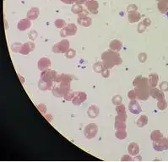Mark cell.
I'll list each match as a JSON object with an SVG mask.
<instances>
[{
	"label": "cell",
	"mask_w": 168,
	"mask_h": 162,
	"mask_svg": "<svg viewBox=\"0 0 168 162\" xmlns=\"http://www.w3.org/2000/svg\"><path fill=\"white\" fill-rule=\"evenodd\" d=\"M109 48L113 50V51H116V52H118L120 51L122 48V42L118 40V39H114L112 41H111V42L109 43Z\"/></svg>",
	"instance_id": "20"
},
{
	"label": "cell",
	"mask_w": 168,
	"mask_h": 162,
	"mask_svg": "<svg viewBox=\"0 0 168 162\" xmlns=\"http://www.w3.org/2000/svg\"><path fill=\"white\" fill-rule=\"evenodd\" d=\"M75 2H76V0H74V3H75Z\"/></svg>",
	"instance_id": "53"
},
{
	"label": "cell",
	"mask_w": 168,
	"mask_h": 162,
	"mask_svg": "<svg viewBox=\"0 0 168 162\" xmlns=\"http://www.w3.org/2000/svg\"><path fill=\"white\" fill-rule=\"evenodd\" d=\"M98 132V127L95 123H90L88 124L85 129H84V134L87 139H92L94 138Z\"/></svg>",
	"instance_id": "6"
},
{
	"label": "cell",
	"mask_w": 168,
	"mask_h": 162,
	"mask_svg": "<svg viewBox=\"0 0 168 162\" xmlns=\"http://www.w3.org/2000/svg\"><path fill=\"white\" fill-rule=\"evenodd\" d=\"M137 9H138V7H137V5H135V4H129V5L127 7V13L133 12V11H137Z\"/></svg>",
	"instance_id": "44"
},
{
	"label": "cell",
	"mask_w": 168,
	"mask_h": 162,
	"mask_svg": "<svg viewBox=\"0 0 168 162\" xmlns=\"http://www.w3.org/2000/svg\"><path fill=\"white\" fill-rule=\"evenodd\" d=\"M75 94H76V92H73V91L70 89V90L64 96V99L67 100V101H72L73 99H74L75 96Z\"/></svg>",
	"instance_id": "36"
},
{
	"label": "cell",
	"mask_w": 168,
	"mask_h": 162,
	"mask_svg": "<svg viewBox=\"0 0 168 162\" xmlns=\"http://www.w3.org/2000/svg\"><path fill=\"white\" fill-rule=\"evenodd\" d=\"M99 113H100V109H99L98 106L96 105H91L88 109H87V115L91 118V119H95L99 115Z\"/></svg>",
	"instance_id": "16"
},
{
	"label": "cell",
	"mask_w": 168,
	"mask_h": 162,
	"mask_svg": "<svg viewBox=\"0 0 168 162\" xmlns=\"http://www.w3.org/2000/svg\"><path fill=\"white\" fill-rule=\"evenodd\" d=\"M22 46H23V44L20 43V42H14L12 44L11 49L14 53H20L21 48H22Z\"/></svg>",
	"instance_id": "33"
},
{
	"label": "cell",
	"mask_w": 168,
	"mask_h": 162,
	"mask_svg": "<svg viewBox=\"0 0 168 162\" xmlns=\"http://www.w3.org/2000/svg\"><path fill=\"white\" fill-rule=\"evenodd\" d=\"M146 28H147V26L141 21V22H139V25H138V32H139V33H143V32L146 30Z\"/></svg>",
	"instance_id": "40"
},
{
	"label": "cell",
	"mask_w": 168,
	"mask_h": 162,
	"mask_svg": "<svg viewBox=\"0 0 168 162\" xmlns=\"http://www.w3.org/2000/svg\"><path fill=\"white\" fill-rule=\"evenodd\" d=\"M37 66H38V69L41 72L46 71L47 69H49L50 66H51V60H49L48 58H46V57L41 58L40 60H38Z\"/></svg>",
	"instance_id": "11"
},
{
	"label": "cell",
	"mask_w": 168,
	"mask_h": 162,
	"mask_svg": "<svg viewBox=\"0 0 168 162\" xmlns=\"http://www.w3.org/2000/svg\"><path fill=\"white\" fill-rule=\"evenodd\" d=\"M147 54L145 53H140V54L138 55V60L140 63H145V61L147 60Z\"/></svg>",
	"instance_id": "39"
},
{
	"label": "cell",
	"mask_w": 168,
	"mask_h": 162,
	"mask_svg": "<svg viewBox=\"0 0 168 162\" xmlns=\"http://www.w3.org/2000/svg\"><path fill=\"white\" fill-rule=\"evenodd\" d=\"M37 109H39V111L41 112V114H45L46 112V106L43 104H37Z\"/></svg>",
	"instance_id": "43"
},
{
	"label": "cell",
	"mask_w": 168,
	"mask_h": 162,
	"mask_svg": "<svg viewBox=\"0 0 168 162\" xmlns=\"http://www.w3.org/2000/svg\"><path fill=\"white\" fill-rule=\"evenodd\" d=\"M61 2L65 4H74V0H61Z\"/></svg>",
	"instance_id": "48"
},
{
	"label": "cell",
	"mask_w": 168,
	"mask_h": 162,
	"mask_svg": "<svg viewBox=\"0 0 168 162\" xmlns=\"http://www.w3.org/2000/svg\"><path fill=\"white\" fill-rule=\"evenodd\" d=\"M87 99V94L84 92H76V94L75 98L73 99L72 103L75 105H80L81 104L84 102H85V100Z\"/></svg>",
	"instance_id": "10"
},
{
	"label": "cell",
	"mask_w": 168,
	"mask_h": 162,
	"mask_svg": "<svg viewBox=\"0 0 168 162\" xmlns=\"http://www.w3.org/2000/svg\"><path fill=\"white\" fill-rule=\"evenodd\" d=\"M88 15H89V10L84 9L78 15V16H79V18H85V17H87V16H88Z\"/></svg>",
	"instance_id": "45"
},
{
	"label": "cell",
	"mask_w": 168,
	"mask_h": 162,
	"mask_svg": "<svg viewBox=\"0 0 168 162\" xmlns=\"http://www.w3.org/2000/svg\"><path fill=\"white\" fill-rule=\"evenodd\" d=\"M148 80H149V83L151 88H156L158 84L159 77L156 73H152L148 77Z\"/></svg>",
	"instance_id": "23"
},
{
	"label": "cell",
	"mask_w": 168,
	"mask_h": 162,
	"mask_svg": "<svg viewBox=\"0 0 168 162\" xmlns=\"http://www.w3.org/2000/svg\"><path fill=\"white\" fill-rule=\"evenodd\" d=\"M77 32V26L73 23L68 24L65 27L62 28L60 31V36L66 37L67 36H74Z\"/></svg>",
	"instance_id": "7"
},
{
	"label": "cell",
	"mask_w": 168,
	"mask_h": 162,
	"mask_svg": "<svg viewBox=\"0 0 168 162\" xmlns=\"http://www.w3.org/2000/svg\"><path fill=\"white\" fill-rule=\"evenodd\" d=\"M153 148L156 151L161 152L168 150V140L167 138H162L153 143Z\"/></svg>",
	"instance_id": "8"
},
{
	"label": "cell",
	"mask_w": 168,
	"mask_h": 162,
	"mask_svg": "<svg viewBox=\"0 0 168 162\" xmlns=\"http://www.w3.org/2000/svg\"><path fill=\"white\" fill-rule=\"evenodd\" d=\"M83 9H84V8L82 7V5H80V4H75L72 6V8H71V11L74 13V14H77V15H79Z\"/></svg>",
	"instance_id": "34"
},
{
	"label": "cell",
	"mask_w": 168,
	"mask_h": 162,
	"mask_svg": "<svg viewBox=\"0 0 168 162\" xmlns=\"http://www.w3.org/2000/svg\"><path fill=\"white\" fill-rule=\"evenodd\" d=\"M101 60L104 62L106 67L108 69L112 68L115 66H119L122 63V58L120 57L119 54L112 49L106 50L101 54Z\"/></svg>",
	"instance_id": "2"
},
{
	"label": "cell",
	"mask_w": 168,
	"mask_h": 162,
	"mask_svg": "<svg viewBox=\"0 0 168 162\" xmlns=\"http://www.w3.org/2000/svg\"><path fill=\"white\" fill-rule=\"evenodd\" d=\"M158 1H159V0H158Z\"/></svg>",
	"instance_id": "55"
},
{
	"label": "cell",
	"mask_w": 168,
	"mask_h": 162,
	"mask_svg": "<svg viewBox=\"0 0 168 162\" xmlns=\"http://www.w3.org/2000/svg\"><path fill=\"white\" fill-rule=\"evenodd\" d=\"M70 49V41L68 39H63L53 45L52 51L55 54H65Z\"/></svg>",
	"instance_id": "5"
},
{
	"label": "cell",
	"mask_w": 168,
	"mask_h": 162,
	"mask_svg": "<svg viewBox=\"0 0 168 162\" xmlns=\"http://www.w3.org/2000/svg\"><path fill=\"white\" fill-rule=\"evenodd\" d=\"M150 96L152 97L153 99H156L157 100H161V99H165L164 92L161 90L160 88H151Z\"/></svg>",
	"instance_id": "13"
},
{
	"label": "cell",
	"mask_w": 168,
	"mask_h": 162,
	"mask_svg": "<svg viewBox=\"0 0 168 162\" xmlns=\"http://www.w3.org/2000/svg\"><path fill=\"white\" fill-rule=\"evenodd\" d=\"M122 98L121 95H119V94H116V95H114V96L112 97V104H114V105H119V104H122Z\"/></svg>",
	"instance_id": "32"
},
{
	"label": "cell",
	"mask_w": 168,
	"mask_h": 162,
	"mask_svg": "<svg viewBox=\"0 0 168 162\" xmlns=\"http://www.w3.org/2000/svg\"><path fill=\"white\" fill-rule=\"evenodd\" d=\"M40 14V9L37 7H33L30 9L29 11L26 14V18H28L30 20H34L39 16Z\"/></svg>",
	"instance_id": "18"
},
{
	"label": "cell",
	"mask_w": 168,
	"mask_h": 162,
	"mask_svg": "<svg viewBox=\"0 0 168 162\" xmlns=\"http://www.w3.org/2000/svg\"><path fill=\"white\" fill-rule=\"evenodd\" d=\"M73 79H76L75 76L72 75H68V74H61L58 76L57 80L55 82H71V81Z\"/></svg>",
	"instance_id": "21"
},
{
	"label": "cell",
	"mask_w": 168,
	"mask_h": 162,
	"mask_svg": "<svg viewBox=\"0 0 168 162\" xmlns=\"http://www.w3.org/2000/svg\"><path fill=\"white\" fill-rule=\"evenodd\" d=\"M106 68V67L105 66L103 61L102 62L101 61H98V62H96V63H95L93 65V71L95 72H96V73H101Z\"/></svg>",
	"instance_id": "26"
},
{
	"label": "cell",
	"mask_w": 168,
	"mask_h": 162,
	"mask_svg": "<svg viewBox=\"0 0 168 162\" xmlns=\"http://www.w3.org/2000/svg\"><path fill=\"white\" fill-rule=\"evenodd\" d=\"M34 49H35V43L33 42H27L24 43L20 53L23 54V55H27L31 51H33Z\"/></svg>",
	"instance_id": "14"
},
{
	"label": "cell",
	"mask_w": 168,
	"mask_h": 162,
	"mask_svg": "<svg viewBox=\"0 0 168 162\" xmlns=\"http://www.w3.org/2000/svg\"><path fill=\"white\" fill-rule=\"evenodd\" d=\"M75 4L82 5V4H85V0H76Z\"/></svg>",
	"instance_id": "50"
},
{
	"label": "cell",
	"mask_w": 168,
	"mask_h": 162,
	"mask_svg": "<svg viewBox=\"0 0 168 162\" xmlns=\"http://www.w3.org/2000/svg\"><path fill=\"white\" fill-rule=\"evenodd\" d=\"M133 85L134 86V91L138 99L147 100L149 99L151 87L150 86L148 78L138 76L133 80Z\"/></svg>",
	"instance_id": "1"
},
{
	"label": "cell",
	"mask_w": 168,
	"mask_h": 162,
	"mask_svg": "<svg viewBox=\"0 0 168 162\" xmlns=\"http://www.w3.org/2000/svg\"><path fill=\"white\" fill-rule=\"evenodd\" d=\"M78 24L82 26H85V27H88L90 26L92 24V20L90 17H85V18H78L77 20Z\"/></svg>",
	"instance_id": "27"
},
{
	"label": "cell",
	"mask_w": 168,
	"mask_h": 162,
	"mask_svg": "<svg viewBox=\"0 0 168 162\" xmlns=\"http://www.w3.org/2000/svg\"><path fill=\"white\" fill-rule=\"evenodd\" d=\"M85 4L87 7V9L89 10V12L94 14V15L98 14L99 4L96 0H85Z\"/></svg>",
	"instance_id": "9"
},
{
	"label": "cell",
	"mask_w": 168,
	"mask_h": 162,
	"mask_svg": "<svg viewBox=\"0 0 168 162\" xmlns=\"http://www.w3.org/2000/svg\"><path fill=\"white\" fill-rule=\"evenodd\" d=\"M116 111L117 116L122 119V120L126 121L127 120V113H126V108H125V105L124 104H119V105H117L116 106Z\"/></svg>",
	"instance_id": "15"
},
{
	"label": "cell",
	"mask_w": 168,
	"mask_h": 162,
	"mask_svg": "<svg viewBox=\"0 0 168 162\" xmlns=\"http://www.w3.org/2000/svg\"><path fill=\"white\" fill-rule=\"evenodd\" d=\"M128 110H129L132 114L138 115L142 111V109L140 107L139 103L137 102L135 99H133V100H131V101L129 102V104H128Z\"/></svg>",
	"instance_id": "12"
},
{
	"label": "cell",
	"mask_w": 168,
	"mask_h": 162,
	"mask_svg": "<svg viewBox=\"0 0 168 162\" xmlns=\"http://www.w3.org/2000/svg\"><path fill=\"white\" fill-rule=\"evenodd\" d=\"M64 55H65V57L68 58V59H73V58L76 55L75 49H74V48H70V49L64 54Z\"/></svg>",
	"instance_id": "37"
},
{
	"label": "cell",
	"mask_w": 168,
	"mask_h": 162,
	"mask_svg": "<svg viewBox=\"0 0 168 162\" xmlns=\"http://www.w3.org/2000/svg\"><path fill=\"white\" fill-rule=\"evenodd\" d=\"M136 123H137V126L139 127H143V126H146L148 124V117L145 115H140L136 121Z\"/></svg>",
	"instance_id": "28"
},
{
	"label": "cell",
	"mask_w": 168,
	"mask_h": 162,
	"mask_svg": "<svg viewBox=\"0 0 168 162\" xmlns=\"http://www.w3.org/2000/svg\"><path fill=\"white\" fill-rule=\"evenodd\" d=\"M37 32H36V31L35 30H32L30 31L29 32V35H28V36H29V38L31 40V41H34L35 38L37 37Z\"/></svg>",
	"instance_id": "41"
},
{
	"label": "cell",
	"mask_w": 168,
	"mask_h": 162,
	"mask_svg": "<svg viewBox=\"0 0 168 162\" xmlns=\"http://www.w3.org/2000/svg\"><path fill=\"white\" fill-rule=\"evenodd\" d=\"M45 118L46 119H47V120H49L50 122L52 121V115H48V114H46V115H45Z\"/></svg>",
	"instance_id": "49"
},
{
	"label": "cell",
	"mask_w": 168,
	"mask_h": 162,
	"mask_svg": "<svg viewBox=\"0 0 168 162\" xmlns=\"http://www.w3.org/2000/svg\"><path fill=\"white\" fill-rule=\"evenodd\" d=\"M167 17H168V10H167Z\"/></svg>",
	"instance_id": "52"
},
{
	"label": "cell",
	"mask_w": 168,
	"mask_h": 162,
	"mask_svg": "<svg viewBox=\"0 0 168 162\" xmlns=\"http://www.w3.org/2000/svg\"><path fill=\"white\" fill-rule=\"evenodd\" d=\"M159 88L163 92H168V82H161L159 85Z\"/></svg>",
	"instance_id": "38"
},
{
	"label": "cell",
	"mask_w": 168,
	"mask_h": 162,
	"mask_svg": "<svg viewBox=\"0 0 168 162\" xmlns=\"http://www.w3.org/2000/svg\"><path fill=\"white\" fill-rule=\"evenodd\" d=\"M141 15L138 11H133V12L128 13L127 15V19L130 23H136L139 20H140Z\"/></svg>",
	"instance_id": "22"
},
{
	"label": "cell",
	"mask_w": 168,
	"mask_h": 162,
	"mask_svg": "<svg viewBox=\"0 0 168 162\" xmlns=\"http://www.w3.org/2000/svg\"><path fill=\"white\" fill-rule=\"evenodd\" d=\"M126 121L120 119L117 115L115 117V122H114V128L116 130L119 129H126Z\"/></svg>",
	"instance_id": "24"
},
{
	"label": "cell",
	"mask_w": 168,
	"mask_h": 162,
	"mask_svg": "<svg viewBox=\"0 0 168 162\" xmlns=\"http://www.w3.org/2000/svg\"><path fill=\"white\" fill-rule=\"evenodd\" d=\"M19 77H20V79H21V82H22V83H24V82H25V80H24V78L21 77L20 76V75H19Z\"/></svg>",
	"instance_id": "51"
},
{
	"label": "cell",
	"mask_w": 168,
	"mask_h": 162,
	"mask_svg": "<svg viewBox=\"0 0 168 162\" xmlns=\"http://www.w3.org/2000/svg\"><path fill=\"white\" fill-rule=\"evenodd\" d=\"M101 76L104 78H108L110 77V71L108 68H106L103 72H101Z\"/></svg>",
	"instance_id": "46"
},
{
	"label": "cell",
	"mask_w": 168,
	"mask_h": 162,
	"mask_svg": "<svg viewBox=\"0 0 168 162\" xmlns=\"http://www.w3.org/2000/svg\"><path fill=\"white\" fill-rule=\"evenodd\" d=\"M158 9L161 14H166L168 10V2L165 0H161L158 2Z\"/></svg>",
	"instance_id": "25"
},
{
	"label": "cell",
	"mask_w": 168,
	"mask_h": 162,
	"mask_svg": "<svg viewBox=\"0 0 168 162\" xmlns=\"http://www.w3.org/2000/svg\"><path fill=\"white\" fill-rule=\"evenodd\" d=\"M157 107L160 110H165L167 108V102L165 99H161V100H158L157 103Z\"/></svg>",
	"instance_id": "31"
},
{
	"label": "cell",
	"mask_w": 168,
	"mask_h": 162,
	"mask_svg": "<svg viewBox=\"0 0 168 162\" xmlns=\"http://www.w3.org/2000/svg\"><path fill=\"white\" fill-rule=\"evenodd\" d=\"M115 136L117 138L120 139V140H123L127 138V133L126 129H119V130H117L115 132Z\"/></svg>",
	"instance_id": "30"
},
{
	"label": "cell",
	"mask_w": 168,
	"mask_h": 162,
	"mask_svg": "<svg viewBox=\"0 0 168 162\" xmlns=\"http://www.w3.org/2000/svg\"><path fill=\"white\" fill-rule=\"evenodd\" d=\"M167 140H168V138H167Z\"/></svg>",
	"instance_id": "54"
},
{
	"label": "cell",
	"mask_w": 168,
	"mask_h": 162,
	"mask_svg": "<svg viewBox=\"0 0 168 162\" xmlns=\"http://www.w3.org/2000/svg\"><path fill=\"white\" fill-rule=\"evenodd\" d=\"M121 161H132L133 160H132V158H131L129 155H124L122 156V159H121Z\"/></svg>",
	"instance_id": "47"
},
{
	"label": "cell",
	"mask_w": 168,
	"mask_h": 162,
	"mask_svg": "<svg viewBox=\"0 0 168 162\" xmlns=\"http://www.w3.org/2000/svg\"><path fill=\"white\" fill-rule=\"evenodd\" d=\"M127 97L130 100H133V99H136L137 96H136V93L134 90H130L127 93Z\"/></svg>",
	"instance_id": "42"
},
{
	"label": "cell",
	"mask_w": 168,
	"mask_h": 162,
	"mask_svg": "<svg viewBox=\"0 0 168 162\" xmlns=\"http://www.w3.org/2000/svg\"><path fill=\"white\" fill-rule=\"evenodd\" d=\"M58 73L55 71H52L50 68L47 69L46 71L41 72V80H42L43 82H45L48 84L53 85V82H56L57 77H58Z\"/></svg>",
	"instance_id": "4"
},
{
	"label": "cell",
	"mask_w": 168,
	"mask_h": 162,
	"mask_svg": "<svg viewBox=\"0 0 168 162\" xmlns=\"http://www.w3.org/2000/svg\"><path fill=\"white\" fill-rule=\"evenodd\" d=\"M162 138V133L160 132L159 130H154V131H152V132L151 133V139L153 142H156V141H157V140H159V139H161V138Z\"/></svg>",
	"instance_id": "29"
},
{
	"label": "cell",
	"mask_w": 168,
	"mask_h": 162,
	"mask_svg": "<svg viewBox=\"0 0 168 162\" xmlns=\"http://www.w3.org/2000/svg\"><path fill=\"white\" fill-rule=\"evenodd\" d=\"M31 26V22L30 20L28 18L26 19H21L17 24V28L20 31H25L27 30L28 28L30 27Z\"/></svg>",
	"instance_id": "17"
},
{
	"label": "cell",
	"mask_w": 168,
	"mask_h": 162,
	"mask_svg": "<svg viewBox=\"0 0 168 162\" xmlns=\"http://www.w3.org/2000/svg\"><path fill=\"white\" fill-rule=\"evenodd\" d=\"M54 24H55V26L56 27H58L59 29H62V28H64L67 25H66V21L63 20V19H58V20H55V22H54Z\"/></svg>",
	"instance_id": "35"
},
{
	"label": "cell",
	"mask_w": 168,
	"mask_h": 162,
	"mask_svg": "<svg viewBox=\"0 0 168 162\" xmlns=\"http://www.w3.org/2000/svg\"><path fill=\"white\" fill-rule=\"evenodd\" d=\"M56 84L52 87V93L55 97L62 98L70 90V82H55Z\"/></svg>",
	"instance_id": "3"
},
{
	"label": "cell",
	"mask_w": 168,
	"mask_h": 162,
	"mask_svg": "<svg viewBox=\"0 0 168 162\" xmlns=\"http://www.w3.org/2000/svg\"><path fill=\"white\" fill-rule=\"evenodd\" d=\"M127 150L130 155L136 156L139 153V146L136 143H130L127 147Z\"/></svg>",
	"instance_id": "19"
}]
</instances>
